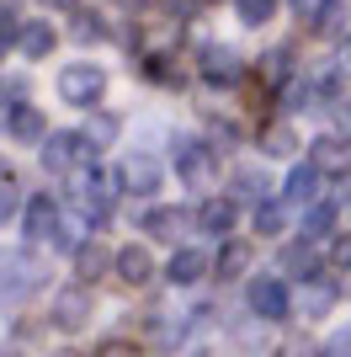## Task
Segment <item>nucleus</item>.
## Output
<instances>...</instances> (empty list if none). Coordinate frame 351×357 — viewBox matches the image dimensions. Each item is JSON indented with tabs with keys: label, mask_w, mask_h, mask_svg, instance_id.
Segmentation results:
<instances>
[{
	"label": "nucleus",
	"mask_w": 351,
	"mask_h": 357,
	"mask_svg": "<svg viewBox=\"0 0 351 357\" xmlns=\"http://www.w3.org/2000/svg\"><path fill=\"white\" fill-rule=\"evenodd\" d=\"M54 91H58V102H64V107L96 112V107H102V96H107V70H102V64H91V59H75V64H64V70H58Z\"/></svg>",
	"instance_id": "f257e3e1"
},
{
	"label": "nucleus",
	"mask_w": 351,
	"mask_h": 357,
	"mask_svg": "<svg viewBox=\"0 0 351 357\" xmlns=\"http://www.w3.org/2000/svg\"><path fill=\"white\" fill-rule=\"evenodd\" d=\"M208 144H213V149H234V144H240V123L213 118V128H208Z\"/></svg>",
	"instance_id": "473e14b6"
},
{
	"label": "nucleus",
	"mask_w": 351,
	"mask_h": 357,
	"mask_svg": "<svg viewBox=\"0 0 351 357\" xmlns=\"http://www.w3.org/2000/svg\"><path fill=\"white\" fill-rule=\"evenodd\" d=\"M250 272V240H224L219 245V261H213V278L219 283H234Z\"/></svg>",
	"instance_id": "5701e85b"
},
{
	"label": "nucleus",
	"mask_w": 351,
	"mask_h": 357,
	"mask_svg": "<svg viewBox=\"0 0 351 357\" xmlns=\"http://www.w3.org/2000/svg\"><path fill=\"white\" fill-rule=\"evenodd\" d=\"M6 134H11L16 144H38V149H43V139L54 134V128H48V118H43V107H38V102H16L11 112H6Z\"/></svg>",
	"instance_id": "f8f14e48"
},
{
	"label": "nucleus",
	"mask_w": 351,
	"mask_h": 357,
	"mask_svg": "<svg viewBox=\"0 0 351 357\" xmlns=\"http://www.w3.org/2000/svg\"><path fill=\"white\" fill-rule=\"evenodd\" d=\"M112 267H117V256L107 251L102 240H86V245L75 251V283H86V288H91V283H102Z\"/></svg>",
	"instance_id": "f3484780"
},
{
	"label": "nucleus",
	"mask_w": 351,
	"mask_h": 357,
	"mask_svg": "<svg viewBox=\"0 0 351 357\" xmlns=\"http://www.w3.org/2000/svg\"><path fill=\"white\" fill-rule=\"evenodd\" d=\"M341 278H309V283H298L292 288V314L298 320H325V314L341 304Z\"/></svg>",
	"instance_id": "423d86ee"
},
{
	"label": "nucleus",
	"mask_w": 351,
	"mask_h": 357,
	"mask_svg": "<svg viewBox=\"0 0 351 357\" xmlns=\"http://www.w3.org/2000/svg\"><path fill=\"white\" fill-rule=\"evenodd\" d=\"M330 64H336L341 80H351V38H341V43H336V59H330Z\"/></svg>",
	"instance_id": "4c0bfd02"
},
{
	"label": "nucleus",
	"mask_w": 351,
	"mask_h": 357,
	"mask_svg": "<svg viewBox=\"0 0 351 357\" xmlns=\"http://www.w3.org/2000/svg\"><path fill=\"white\" fill-rule=\"evenodd\" d=\"M234 16H240L245 27H266V22L277 16V0H234Z\"/></svg>",
	"instance_id": "7c9ffc66"
},
{
	"label": "nucleus",
	"mask_w": 351,
	"mask_h": 357,
	"mask_svg": "<svg viewBox=\"0 0 351 357\" xmlns=\"http://www.w3.org/2000/svg\"><path fill=\"white\" fill-rule=\"evenodd\" d=\"M0 128H6V107H0Z\"/></svg>",
	"instance_id": "de8ad7c7"
},
{
	"label": "nucleus",
	"mask_w": 351,
	"mask_h": 357,
	"mask_svg": "<svg viewBox=\"0 0 351 357\" xmlns=\"http://www.w3.org/2000/svg\"><path fill=\"white\" fill-rule=\"evenodd\" d=\"M336 203H330V197H320V203H309L304 208V224H298V229H304V240H320V235H330V229H336Z\"/></svg>",
	"instance_id": "a878e982"
},
{
	"label": "nucleus",
	"mask_w": 351,
	"mask_h": 357,
	"mask_svg": "<svg viewBox=\"0 0 351 357\" xmlns=\"http://www.w3.org/2000/svg\"><path fill=\"white\" fill-rule=\"evenodd\" d=\"M256 144H261V155H272V160H288L292 149H298V128H292L288 118H266Z\"/></svg>",
	"instance_id": "aec40b11"
},
{
	"label": "nucleus",
	"mask_w": 351,
	"mask_h": 357,
	"mask_svg": "<svg viewBox=\"0 0 351 357\" xmlns=\"http://www.w3.org/2000/svg\"><path fill=\"white\" fill-rule=\"evenodd\" d=\"M282 272H292L298 283L320 278V245H314V240H298V245H288V251H282Z\"/></svg>",
	"instance_id": "b1692460"
},
{
	"label": "nucleus",
	"mask_w": 351,
	"mask_h": 357,
	"mask_svg": "<svg viewBox=\"0 0 351 357\" xmlns=\"http://www.w3.org/2000/svg\"><path fill=\"white\" fill-rule=\"evenodd\" d=\"M282 357H325V347H314L309 336H292V342L282 347Z\"/></svg>",
	"instance_id": "c9c22d12"
},
{
	"label": "nucleus",
	"mask_w": 351,
	"mask_h": 357,
	"mask_svg": "<svg viewBox=\"0 0 351 357\" xmlns=\"http://www.w3.org/2000/svg\"><path fill=\"white\" fill-rule=\"evenodd\" d=\"M58 219H64V213H58V203L48 192H32L27 197V208H22V235H27V245H54V235H58Z\"/></svg>",
	"instance_id": "9d476101"
},
{
	"label": "nucleus",
	"mask_w": 351,
	"mask_h": 357,
	"mask_svg": "<svg viewBox=\"0 0 351 357\" xmlns=\"http://www.w3.org/2000/svg\"><path fill=\"white\" fill-rule=\"evenodd\" d=\"M54 43H58V32L48 27L43 16H38V22H22V38H16V54H22V59H48V54H54Z\"/></svg>",
	"instance_id": "4be33fe9"
},
{
	"label": "nucleus",
	"mask_w": 351,
	"mask_h": 357,
	"mask_svg": "<svg viewBox=\"0 0 351 357\" xmlns=\"http://www.w3.org/2000/svg\"><path fill=\"white\" fill-rule=\"evenodd\" d=\"M117 6H123V11H139V6H149V0H117Z\"/></svg>",
	"instance_id": "37998d69"
},
{
	"label": "nucleus",
	"mask_w": 351,
	"mask_h": 357,
	"mask_svg": "<svg viewBox=\"0 0 351 357\" xmlns=\"http://www.w3.org/2000/svg\"><path fill=\"white\" fill-rule=\"evenodd\" d=\"M123 192H128V187H123V171H107V165H91L86 176H80V187H75V197H80V208L91 213V224H102L107 213L117 208Z\"/></svg>",
	"instance_id": "7ed1b4c3"
},
{
	"label": "nucleus",
	"mask_w": 351,
	"mask_h": 357,
	"mask_svg": "<svg viewBox=\"0 0 351 357\" xmlns=\"http://www.w3.org/2000/svg\"><path fill=\"white\" fill-rule=\"evenodd\" d=\"M96 357H144V352H139L128 336H107V342L96 347Z\"/></svg>",
	"instance_id": "f704fd0d"
},
{
	"label": "nucleus",
	"mask_w": 351,
	"mask_h": 357,
	"mask_svg": "<svg viewBox=\"0 0 351 357\" xmlns=\"http://www.w3.org/2000/svg\"><path fill=\"white\" fill-rule=\"evenodd\" d=\"M187 357H219V352H208V347H197V352H187Z\"/></svg>",
	"instance_id": "c03bdc74"
},
{
	"label": "nucleus",
	"mask_w": 351,
	"mask_h": 357,
	"mask_svg": "<svg viewBox=\"0 0 351 357\" xmlns=\"http://www.w3.org/2000/svg\"><path fill=\"white\" fill-rule=\"evenodd\" d=\"M0 181H11V165H6V160H0Z\"/></svg>",
	"instance_id": "a18cd8bd"
},
{
	"label": "nucleus",
	"mask_w": 351,
	"mask_h": 357,
	"mask_svg": "<svg viewBox=\"0 0 351 357\" xmlns=\"http://www.w3.org/2000/svg\"><path fill=\"white\" fill-rule=\"evenodd\" d=\"M117 171H123V187H128L133 197H155V192H160V181H165L160 160H155V155H144V149H133Z\"/></svg>",
	"instance_id": "9b49d317"
},
{
	"label": "nucleus",
	"mask_w": 351,
	"mask_h": 357,
	"mask_svg": "<svg viewBox=\"0 0 351 357\" xmlns=\"http://www.w3.org/2000/svg\"><path fill=\"white\" fill-rule=\"evenodd\" d=\"M48 320H54L58 331H86L91 326V288L86 283L58 288V294L48 298Z\"/></svg>",
	"instance_id": "6e6552de"
},
{
	"label": "nucleus",
	"mask_w": 351,
	"mask_h": 357,
	"mask_svg": "<svg viewBox=\"0 0 351 357\" xmlns=\"http://www.w3.org/2000/svg\"><path fill=\"white\" fill-rule=\"evenodd\" d=\"M245 304H250V314H256L261 326H272V320H288L292 314V288L282 283L277 272H261V278H250Z\"/></svg>",
	"instance_id": "20e7f679"
},
{
	"label": "nucleus",
	"mask_w": 351,
	"mask_h": 357,
	"mask_svg": "<svg viewBox=\"0 0 351 357\" xmlns=\"http://www.w3.org/2000/svg\"><path fill=\"white\" fill-rule=\"evenodd\" d=\"M208 272H213L208 251H197V245H181V251H171V261H165V283H171V288H192V283H203Z\"/></svg>",
	"instance_id": "4468645a"
},
{
	"label": "nucleus",
	"mask_w": 351,
	"mask_h": 357,
	"mask_svg": "<svg viewBox=\"0 0 351 357\" xmlns=\"http://www.w3.org/2000/svg\"><path fill=\"white\" fill-rule=\"evenodd\" d=\"M38 160H43L48 176H70V171H80V165L96 160V155H91V144L80 139V128H75V134H48L43 149H38Z\"/></svg>",
	"instance_id": "39448f33"
},
{
	"label": "nucleus",
	"mask_w": 351,
	"mask_h": 357,
	"mask_svg": "<svg viewBox=\"0 0 351 357\" xmlns=\"http://www.w3.org/2000/svg\"><path fill=\"white\" fill-rule=\"evenodd\" d=\"M346 16H351V0H325L320 16H314L309 27L320 32V38H341V32H346Z\"/></svg>",
	"instance_id": "bb28decb"
},
{
	"label": "nucleus",
	"mask_w": 351,
	"mask_h": 357,
	"mask_svg": "<svg viewBox=\"0 0 351 357\" xmlns=\"http://www.w3.org/2000/svg\"><path fill=\"white\" fill-rule=\"evenodd\" d=\"M192 219H197V229H203L208 240H229V229H234V197H203Z\"/></svg>",
	"instance_id": "dca6fc26"
},
{
	"label": "nucleus",
	"mask_w": 351,
	"mask_h": 357,
	"mask_svg": "<svg viewBox=\"0 0 351 357\" xmlns=\"http://www.w3.org/2000/svg\"><path fill=\"white\" fill-rule=\"evenodd\" d=\"M48 357H80V352H70V347H64V352H48Z\"/></svg>",
	"instance_id": "49530a36"
},
{
	"label": "nucleus",
	"mask_w": 351,
	"mask_h": 357,
	"mask_svg": "<svg viewBox=\"0 0 351 357\" xmlns=\"http://www.w3.org/2000/svg\"><path fill=\"white\" fill-rule=\"evenodd\" d=\"M117 134H123V118H117V112H107V107L86 112V123H80V139L91 144V155L112 149V144H117Z\"/></svg>",
	"instance_id": "a211bd4d"
},
{
	"label": "nucleus",
	"mask_w": 351,
	"mask_h": 357,
	"mask_svg": "<svg viewBox=\"0 0 351 357\" xmlns=\"http://www.w3.org/2000/svg\"><path fill=\"white\" fill-rule=\"evenodd\" d=\"M43 283V261L32 251H6L0 256V298H16V294H32Z\"/></svg>",
	"instance_id": "0eeeda50"
},
{
	"label": "nucleus",
	"mask_w": 351,
	"mask_h": 357,
	"mask_svg": "<svg viewBox=\"0 0 351 357\" xmlns=\"http://www.w3.org/2000/svg\"><path fill=\"white\" fill-rule=\"evenodd\" d=\"M117 278H123V283L128 288H144L149 278H155V256H149V245H123V251H117Z\"/></svg>",
	"instance_id": "6ab92c4d"
},
{
	"label": "nucleus",
	"mask_w": 351,
	"mask_h": 357,
	"mask_svg": "<svg viewBox=\"0 0 351 357\" xmlns=\"http://www.w3.org/2000/svg\"><path fill=\"white\" fill-rule=\"evenodd\" d=\"M22 208H27V203H22V187H16V176H11V181H0V229H6V224H11Z\"/></svg>",
	"instance_id": "2f4dec72"
},
{
	"label": "nucleus",
	"mask_w": 351,
	"mask_h": 357,
	"mask_svg": "<svg viewBox=\"0 0 351 357\" xmlns=\"http://www.w3.org/2000/svg\"><path fill=\"white\" fill-rule=\"evenodd\" d=\"M38 6H43V11H80L86 0H38Z\"/></svg>",
	"instance_id": "79ce46f5"
},
{
	"label": "nucleus",
	"mask_w": 351,
	"mask_h": 357,
	"mask_svg": "<svg viewBox=\"0 0 351 357\" xmlns=\"http://www.w3.org/2000/svg\"><path fill=\"white\" fill-rule=\"evenodd\" d=\"M288 6H292V11H298V16H309V22H314V16H320V6H325V0H288Z\"/></svg>",
	"instance_id": "a19ab883"
},
{
	"label": "nucleus",
	"mask_w": 351,
	"mask_h": 357,
	"mask_svg": "<svg viewBox=\"0 0 351 357\" xmlns=\"http://www.w3.org/2000/svg\"><path fill=\"white\" fill-rule=\"evenodd\" d=\"M0 357H16V352H0Z\"/></svg>",
	"instance_id": "09e8293b"
},
{
	"label": "nucleus",
	"mask_w": 351,
	"mask_h": 357,
	"mask_svg": "<svg viewBox=\"0 0 351 357\" xmlns=\"http://www.w3.org/2000/svg\"><path fill=\"white\" fill-rule=\"evenodd\" d=\"M197 75H203L208 86H240V80H245V59H240L229 43H203Z\"/></svg>",
	"instance_id": "1a4fd4ad"
},
{
	"label": "nucleus",
	"mask_w": 351,
	"mask_h": 357,
	"mask_svg": "<svg viewBox=\"0 0 351 357\" xmlns=\"http://www.w3.org/2000/svg\"><path fill=\"white\" fill-rule=\"evenodd\" d=\"M107 16H96V11H86V6H80V11H75V22H70V38L75 43H107Z\"/></svg>",
	"instance_id": "cd10ccee"
},
{
	"label": "nucleus",
	"mask_w": 351,
	"mask_h": 357,
	"mask_svg": "<svg viewBox=\"0 0 351 357\" xmlns=\"http://www.w3.org/2000/svg\"><path fill=\"white\" fill-rule=\"evenodd\" d=\"M309 165H320L325 176H346L351 171V149L341 134H320L314 144H309Z\"/></svg>",
	"instance_id": "2eb2a0df"
},
{
	"label": "nucleus",
	"mask_w": 351,
	"mask_h": 357,
	"mask_svg": "<svg viewBox=\"0 0 351 357\" xmlns=\"http://www.w3.org/2000/svg\"><path fill=\"white\" fill-rule=\"evenodd\" d=\"M187 336H192L187 320H165V314H155V347H160V352H176Z\"/></svg>",
	"instance_id": "c756f323"
},
{
	"label": "nucleus",
	"mask_w": 351,
	"mask_h": 357,
	"mask_svg": "<svg viewBox=\"0 0 351 357\" xmlns=\"http://www.w3.org/2000/svg\"><path fill=\"white\" fill-rule=\"evenodd\" d=\"M139 224H144L149 240H176V235H181V224H187V213H181V208H144Z\"/></svg>",
	"instance_id": "393cba45"
},
{
	"label": "nucleus",
	"mask_w": 351,
	"mask_h": 357,
	"mask_svg": "<svg viewBox=\"0 0 351 357\" xmlns=\"http://www.w3.org/2000/svg\"><path fill=\"white\" fill-rule=\"evenodd\" d=\"M197 11H203V0H165V22H176V27L192 22Z\"/></svg>",
	"instance_id": "72a5a7b5"
},
{
	"label": "nucleus",
	"mask_w": 351,
	"mask_h": 357,
	"mask_svg": "<svg viewBox=\"0 0 351 357\" xmlns=\"http://www.w3.org/2000/svg\"><path fill=\"white\" fill-rule=\"evenodd\" d=\"M330 261H336L341 272H351V229H346V235H336V245H330Z\"/></svg>",
	"instance_id": "e433bc0d"
},
{
	"label": "nucleus",
	"mask_w": 351,
	"mask_h": 357,
	"mask_svg": "<svg viewBox=\"0 0 351 357\" xmlns=\"http://www.w3.org/2000/svg\"><path fill=\"white\" fill-rule=\"evenodd\" d=\"M229 197H234V203H266V197H272V181H266V171H256V165H234Z\"/></svg>",
	"instance_id": "412c9836"
},
{
	"label": "nucleus",
	"mask_w": 351,
	"mask_h": 357,
	"mask_svg": "<svg viewBox=\"0 0 351 357\" xmlns=\"http://www.w3.org/2000/svg\"><path fill=\"white\" fill-rule=\"evenodd\" d=\"M288 208L292 203H277V197L256 203V235H282V229H288Z\"/></svg>",
	"instance_id": "c85d7f7f"
},
{
	"label": "nucleus",
	"mask_w": 351,
	"mask_h": 357,
	"mask_svg": "<svg viewBox=\"0 0 351 357\" xmlns=\"http://www.w3.org/2000/svg\"><path fill=\"white\" fill-rule=\"evenodd\" d=\"M213 160H219V149L208 144V139H192V134L171 139V165L187 187H213Z\"/></svg>",
	"instance_id": "f03ea898"
},
{
	"label": "nucleus",
	"mask_w": 351,
	"mask_h": 357,
	"mask_svg": "<svg viewBox=\"0 0 351 357\" xmlns=\"http://www.w3.org/2000/svg\"><path fill=\"white\" fill-rule=\"evenodd\" d=\"M325 357H351V331H341V336H336V342H330V347H325Z\"/></svg>",
	"instance_id": "ea45409f"
},
{
	"label": "nucleus",
	"mask_w": 351,
	"mask_h": 357,
	"mask_svg": "<svg viewBox=\"0 0 351 357\" xmlns=\"http://www.w3.org/2000/svg\"><path fill=\"white\" fill-rule=\"evenodd\" d=\"M325 171L320 165H309V160H298L288 171V187H282V203H292V208H309V203H320V192H325Z\"/></svg>",
	"instance_id": "ddd939ff"
},
{
	"label": "nucleus",
	"mask_w": 351,
	"mask_h": 357,
	"mask_svg": "<svg viewBox=\"0 0 351 357\" xmlns=\"http://www.w3.org/2000/svg\"><path fill=\"white\" fill-rule=\"evenodd\" d=\"M336 134L351 144V102H341V107H336Z\"/></svg>",
	"instance_id": "58836bf2"
}]
</instances>
